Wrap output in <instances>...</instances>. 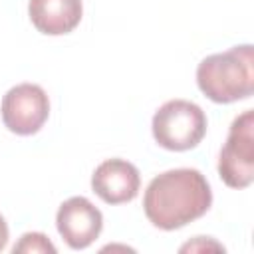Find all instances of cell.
Here are the masks:
<instances>
[{"mask_svg":"<svg viewBox=\"0 0 254 254\" xmlns=\"http://www.w3.org/2000/svg\"><path fill=\"white\" fill-rule=\"evenodd\" d=\"M210 204V185L196 169H171L157 175L143 196L145 216L161 230H175L200 218Z\"/></svg>","mask_w":254,"mask_h":254,"instance_id":"cell-1","label":"cell"},{"mask_svg":"<svg viewBox=\"0 0 254 254\" xmlns=\"http://www.w3.org/2000/svg\"><path fill=\"white\" fill-rule=\"evenodd\" d=\"M198 89L214 103H232L254 91V50L250 44L206 56L196 67Z\"/></svg>","mask_w":254,"mask_h":254,"instance_id":"cell-2","label":"cell"},{"mask_svg":"<svg viewBox=\"0 0 254 254\" xmlns=\"http://www.w3.org/2000/svg\"><path fill=\"white\" fill-rule=\"evenodd\" d=\"M151 129L155 141L163 149L189 151L206 135V115L192 101L171 99L155 111Z\"/></svg>","mask_w":254,"mask_h":254,"instance_id":"cell-3","label":"cell"},{"mask_svg":"<svg viewBox=\"0 0 254 254\" xmlns=\"http://www.w3.org/2000/svg\"><path fill=\"white\" fill-rule=\"evenodd\" d=\"M218 175L232 189H246L254 181V111L240 113L218 155Z\"/></svg>","mask_w":254,"mask_h":254,"instance_id":"cell-4","label":"cell"},{"mask_svg":"<svg viewBox=\"0 0 254 254\" xmlns=\"http://www.w3.org/2000/svg\"><path fill=\"white\" fill-rule=\"evenodd\" d=\"M2 121L16 135H34L50 115V99L36 83H20L6 91L0 105Z\"/></svg>","mask_w":254,"mask_h":254,"instance_id":"cell-5","label":"cell"},{"mask_svg":"<svg viewBox=\"0 0 254 254\" xmlns=\"http://www.w3.org/2000/svg\"><path fill=\"white\" fill-rule=\"evenodd\" d=\"M56 226L64 242L73 250H83L95 242L103 228V216L85 196L64 200L56 214Z\"/></svg>","mask_w":254,"mask_h":254,"instance_id":"cell-6","label":"cell"},{"mask_svg":"<svg viewBox=\"0 0 254 254\" xmlns=\"http://www.w3.org/2000/svg\"><path fill=\"white\" fill-rule=\"evenodd\" d=\"M141 187L139 171L125 159H107L91 175L93 192L107 204H123L137 196Z\"/></svg>","mask_w":254,"mask_h":254,"instance_id":"cell-7","label":"cell"},{"mask_svg":"<svg viewBox=\"0 0 254 254\" xmlns=\"http://www.w3.org/2000/svg\"><path fill=\"white\" fill-rule=\"evenodd\" d=\"M28 14L38 32L48 36L69 34L81 20V0H30Z\"/></svg>","mask_w":254,"mask_h":254,"instance_id":"cell-8","label":"cell"},{"mask_svg":"<svg viewBox=\"0 0 254 254\" xmlns=\"http://www.w3.org/2000/svg\"><path fill=\"white\" fill-rule=\"evenodd\" d=\"M14 254H56V246L42 232H26L12 248Z\"/></svg>","mask_w":254,"mask_h":254,"instance_id":"cell-9","label":"cell"},{"mask_svg":"<svg viewBox=\"0 0 254 254\" xmlns=\"http://www.w3.org/2000/svg\"><path fill=\"white\" fill-rule=\"evenodd\" d=\"M208 248H212V250H222L224 252V246L222 244H218V242H214V240H206L204 236H198L194 242H189V244H185L183 248H181V252H187V250H208Z\"/></svg>","mask_w":254,"mask_h":254,"instance_id":"cell-10","label":"cell"},{"mask_svg":"<svg viewBox=\"0 0 254 254\" xmlns=\"http://www.w3.org/2000/svg\"><path fill=\"white\" fill-rule=\"evenodd\" d=\"M8 244V224L4 220V216L0 214V250H4Z\"/></svg>","mask_w":254,"mask_h":254,"instance_id":"cell-11","label":"cell"}]
</instances>
